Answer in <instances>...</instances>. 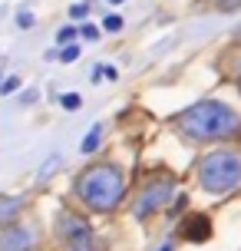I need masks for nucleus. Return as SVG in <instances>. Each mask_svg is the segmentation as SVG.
<instances>
[{
  "instance_id": "f257e3e1",
  "label": "nucleus",
  "mask_w": 241,
  "mask_h": 251,
  "mask_svg": "<svg viewBox=\"0 0 241 251\" xmlns=\"http://www.w3.org/2000/svg\"><path fill=\"white\" fill-rule=\"evenodd\" d=\"M175 129L189 142H198V146H212V142H235L241 132V116L238 109L225 100H198L192 102L189 109L172 119Z\"/></svg>"
},
{
  "instance_id": "f03ea898",
  "label": "nucleus",
  "mask_w": 241,
  "mask_h": 251,
  "mask_svg": "<svg viewBox=\"0 0 241 251\" xmlns=\"http://www.w3.org/2000/svg\"><path fill=\"white\" fill-rule=\"evenodd\" d=\"M126 192H129L126 172L116 162H93V165H86L76 176V182H73V199H76L86 212H96V215L116 212V208L126 201Z\"/></svg>"
},
{
  "instance_id": "7ed1b4c3",
  "label": "nucleus",
  "mask_w": 241,
  "mask_h": 251,
  "mask_svg": "<svg viewBox=\"0 0 241 251\" xmlns=\"http://www.w3.org/2000/svg\"><path fill=\"white\" fill-rule=\"evenodd\" d=\"M195 182L208 195H231L241 185V152L235 146H215L195 162Z\"/></svg>"
},
{
  "instance_id": "20e7f679",
  "label": "nucleus",
  "mask_w": 241,
  "mask_h": 251,
  "mask_svg": "<svg viewBox=\"0 0 241 251\" xmlns=\"http://www.w3.org/2000/svg\"><path fill=\"white\" fill-rule=\"evenodd\" d=\"M53 238L63 245V251H102L96 228L89 225L83 212L76 208H60L53 218Z\"/></svg>"
},
{
  "instance_id": "39448f33",
  "label": "nucleus",
  "mask_w": 241,
  "mask_h": 251,
  "mask_svg": "<svg viewBox=\"0 0 241 251\" xmlns=\"http://www.w3.org/2000/svg\"><path fill=\"white\" fill-rule=\"evenodd\" d=\"M175 178L172 176H152L145 178L139 185V192H136V201H132V218L136 222H149V218H155L159 212H165L169 208V201L175 199Z\"/></svg>"
},
{
  "instance_id": "423d86ee",
  "label": "nucleus",
  "mask_w": 241,
  "mask_h": 251,
  "mask_svg": "<svg viewBox=\"0 0 241 251\" xmlns=\"http://www.w3.org/2000/svg\"><path fill=\"white\" fill-rule=\"evenodd\" d=\"M43 231L37 222H13L0 228V251H40Z\"/></svg>"
},
{
  "instance_id": "0eeeda50",
  "label": "nucleus",
  "mask_w": 241,
  "mask_h": 251,
  "mask_svg": "<svg viewBox=\"0 0 241 251\" xmlns=\"http://www.w3.org/2000/svg\"><path fill=\"white\" fill-rule=\"evenodd\" d=\"M215 235V228H212V218L202 212H185L182 215V222H178V238L189 241V245H205V241Z\"/></svg>"
},
{
  "instance_id": "6e6552de",
  "label": "nucleus",
  "mask_w": 241,
  "mask_h": 251,
  "mask_svg": "<svg viewBox=\"0 0 241 251\" xmlns=\"http://www.w3.org/2000/svg\"><path fill=\"white\" fill-rule=\"evenodd\" d=\"M26 205H30L26 195H0V228L20 222L24 212H26Z\"/></svg>"
},
{
  "instance_id": "1a4fd4ad",
  "label": "nucleus",
  "mask_w": 241,
  "mask_h": 251,
  "mask_svg": "<svg viewBox=\"0 0 241 251\" xmlns=\"http://www.w3.org/2000/svg\"><path fill=\"white\" fill-rule=\"evenodd\" d=\"M60 169H63V155H60V152H50V155H47V162L40 165V172H37V185H47Z\"/></svg>"
},
{
  "instance_id": "9d476101",
  "label": "nucleus",
  "mask_w": 241,
  "mask_h": 251,
  "mask_svg": "<svg viewBox=\"0 0 241 251\" xmlns=\"http://www.w3.org/2000/svg\"><path fill=\"white\" fill-rule=\"evenodd\" d=\"M102 136H106V126L96 123V126L86 132V136H83V142H79V152H83V155H93V152L102 146Z\"/></svg>"
},
{
  "instance_id": "9b49d317",
  "label": "nucleus",
  "mask_w": 241,
  "mask_h": 251,
  "mask_svg": "<svg viewBox=\"0 0 241 251\" xmlns=\"http://www.w3.org/2000/svg\"><path fill=\"white\" fill-rule=\"evenodd\" d=\"M189 205H192L189 192H175V199L169 201V208H165V212H169V218H182V215L189 212Z\"/></svg>"
},
{
  "instance_id": "f8f14e48",
  "label": "nucleus",
  "mask_w": 241,
  "mask_h": 251,
  "mask_svg": "<svg viewBox=\"0 0 241 251\" xmlns=\"http://www.w3.org/2000/svg\"><path fill=\"white\" fill-rule=\"evenodd\" d=\"M89 79H93V83H102V79L116 83V79H119V70L109 66V63H99V66H93V76H89Z\"/></svg>"
},
{
  "instance_id": "ddd939ff",
  "label": "nucleus",
  "mask_w": 241,
  "mask_h": 251,
  "mask_svg": "<svg viewBox=\"0 0 241 251\" xmlns=\"http://www.w3.org/2000/svg\"><path fill=\"white\" fill-rule=\"evenodd\" d=\"M79 53H83V47H79V43H66V47H60V50H56V60H60V63H76Z\"/></svg>"
},
{
  "instance_id": "4468645a",
  "label": "nucleus",
  "mask_w": 241,
  "mask_h": 251,
  "mask_svg": "<svg viewBox=\"0 0 241 251\" xmlns=\"http://www.w3.org/2000/svg\"><path fill=\"white\" fill-rule=\"evenodd\" d=\"M20 89H24V79H20V76L0 79V96H13V93H20Z\"/></svg>"
},
{
  "instance_id": "2eb2a0df",
  "label": "nucleus",
  "mask_w": 241,
  "mask_h": 251,
  "mask_svg": "<svg viewBox=\"0 0 241 251\" xmlns=\"http://www.w3.org/2000/svg\"><path fill=\"white\" fill-rule=\"evenodd\" d=\"M60 106H63L66 113H76L79 106H83V96H79V93H63V96H60Z\"/></svg>"
},
{
  "instance_id": "dca6fc26",
  "label": "nucleus",
  "mask_w": 241,
  "mask_h": 251,
  "mask_svg": "<svg viewBox=\"0 0 241 251\" xmlns=\"http://www.w3.org/2000/svg\"><path fill=\"white\" fill-rule=\"evenodd\" d=\"M17 26H20V30H33V26H37V13L33 10H17Z\"/></svg>"
},
{
  "instance_id": "f3484780",
  "label": "nucleus",
  "mask_w": 241,
  "mask_h": 251,
  "mask_svg": "<svg viewBox=\"0 0 241 251\" xmlns=\"http://www.w3.org/2000/svg\"><path fill=\"white\" fill-rule=\"evenodd\" d=\"M122 24H126V20H122L119 13H106V20H102V30H106V33H119V30H122Z\"/></svg>"
},
{
  "instance_id": "a211bd4d",
  "label": "nucleus",
  "mask_w": 241,
  "mask_h": 251,
  "mask_svg": "<svg viewBox=\"0 0 241 251\" xmlns=\"http://www.w3.org/2000/svg\"><path fill=\"white\" fill-rule=\"evenodd\" d=\"M76 33L86 40V43H96V40H99V30H96L93 24H79V26H76Z\"/></svg>"
},
{
  "instance_id": "6ab92c4d",
  "label": "nucleus",
  "mask_w": 241,
  "mask_h": 251,
  "mask_svg": "<svg viewBox=\"0 0 241 251\" xmlns=\"http://www.w3.org/2000/svg\"><path fill=\"white\" fill-rule=\"evenodd\" d=\"M76 40V26H63L60 33H56V47H66V43H73Z\"/></svg>"
},
{
  "instance_id": "aec40b11",
  "label": "nucleus",
  "mask_w": 241,
  "mask_h": 251,
  "mask_svg": "<svg viewBox=\"0 0 241 251\" xmlns=\"http://www.w3.org/2000/svg\"><path fill=\"white\" fill-rule=\"evenodd\" d=\"M20 102H24V106H33V102H40V89H37V86L20 89Z\"/></svg>"
},
{
  "instance_id": "412c9836",
  "label": "nucleus",
  "mask_w": 241,
  "mask_h": 251,
  "mask_svg": "<svg viewBox=\"0 0 241 251\" xmlns=\"http://www.w3.org/2000/svg\"><path fill=\"white\" fill-rule=\"evenodd\" d=\"M86 13H89V3H86V0L70 7V17H73V20H86Z\"/></svg>"
},
{
  "instance_id": "4be33fe9",
  "label": "nucleus",
  "mask_w": 241,
  "mask_h": 251,
  "mask_svg": "<svg viewBox=\"0 0 241 251\" xmlns=\"http://www.w3.org/2000/svg\"><path fill=\"white\" fill-rule=\"evenodd\" d=\"M218 7H221V10H235V7H238V0H218Z\"/></svg>"
},
{
  "instance_id": "5701e85b",
  "label": "nucleus",
  "mask_w": 241,
  "mask_h": 251,
  "mask_svg": "<svg viewBox=\"0 0 241 251\" xmlns=\"http://www.w3.org/2000/svg\"><path fill=\"white\" fill-rule=\"evenodd\" d=\"M155 251H175V245H172V241H165V245H159Z\"/></svg>"
},
{
  "instance_id": "b1692460",
  "label": "nucleus",
  "mask_w": 241,
  "mask_h": 251,
  "mask_svg": "<svg viewBox=\"0 0 241 251\" xmlns=\"http://www.w3.org/2000/svg\"><path fill=\"white\" fill-rule=\"evenodd\" d=\"M109 3H126V0H109Z\"/></svg>"
}]
</instances>
